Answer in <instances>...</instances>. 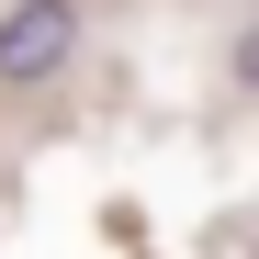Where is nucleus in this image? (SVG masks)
Instances as JSON below:
<instances>
[{"label":"nucleus","mask_w":259,"mask_h":259,"mask_svg":"<svg viewBox=\"0 0 259 259\" xmlns=\"http://www.w3.org/2000/svg\"><path fill=\"white\" fill-rule=\"evenodd\" d=\"M237 68H248V79H259V34H248V46H237Z\"/></svg>","instance_id":"f03ea898"},{"label":"nucleus","mask_w":259,"mask_h":259,"mask_svg":"<svg viewBox=\"0 0 259 259\" xmlns=\"http://www.w3.org/2000/svg\"><path fill=\"white\" fill-rule=\"evenodd\" d=\"M79 57V0H12L0 12V91H34Z\"/></svg>","instance_id":"f257e3e1"}]
</instances>
